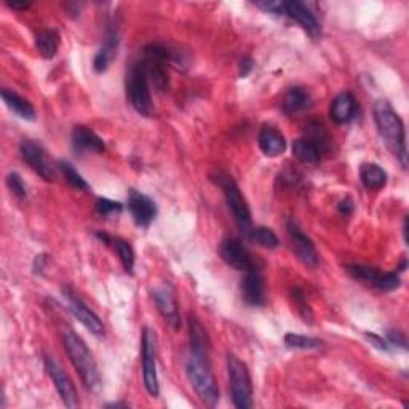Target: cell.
Wrapping results in <instances>:
<instances>
[{"mask_svg": "<svg viewBox=\"0 0 409 409\" xmlns=\"http://www.w3.org/2000/svg\"><path fill=\"white\" fill-rule=\"evenodd\" d=\"M373 112L377 131H379L386 147L393 154V157H396L403 168H408L406 133L400 116L396 114V111L387 99L376 101Z\"/></svg>", "mask_w": 409, "mask_h": 409, "instance_id": "6da1fadb", "label": "cell"}, {"mask_svg": "<svg viewBox=\"0 0 409 409\" xmlns=\"http://www.w3.org/2000/svg\"><path fill=\"white\" fill-rule=\"evenodd\" d=\"M186 374L198 398L205 405L215 408L219 403V388L210 366L208 350L191 349L186 362Z\"/></svg>", "mask_w": 409, "mask_h": 409, "instance_id": "7a4b0ae2", "label": "cell"}, {"mask_svg": "<svg viewBox=\"0 0 409 409\" xmlns=\"http://www.w3.org/2000/svg\"><path fill=\"white\" fill-rule=\"evenodd\" d=\"M62 344H65L66 354L71 360L72 366L77 369L82 382L85 383V387L93 393H98L101 390V374L99 368L96 364V360L93 358V354L90 349L86 347L84 339H82L74 330L66 328L62 331Z\"/></svg>", "mask_w": 409, "mask_h": 409, "instance_id": "3957f363", "label": "cell"}, {"mask_svg": "<svg viewBox=\"0 0 409 409\" xmlns=\"http://www.w3.org/2000/svg\"><path fill=\"white\" fill-rule=\"evenodd\" d=\"M211 181L223 191L225 203H228L230 213L234 215L235 223L238 224V228H240L243 234L247 235L248 230L251 229V211H250L247 200H245L243 194L240 191V187L237 186V182L230 174L224 172L213 173Z\"/></svg>", "mask_w": 409, "mask_h": 409, "instance_id": "277c9868", "label": "cell"}, {"mask_svg": "<svg viewBox=\"0 0 409 409\" xmlns=\"http://www.w3.org/2000/svg\"><path fill=\"white\" fill-rule=\"evenodd\" d=\"M125 88H127V98L138 114L144 117H150L154 114L152 96H150V85L146 74L141 66V61L131 62L127 79H125Z\"/></svg>", "mask_w": 409, "mask_h": 409, "instance_id": "5b68a950", "label": "cell"}, {"mask_svg": "<svg viewBox=\"0 0 409 409\" xmlns=\"http://www.w3.org/2000/svg\"><path fill=\"white\" fill-rule=\"evenodd\" d=\"M168 62H169V48L162 43H149L142 52L141 66L146 74L150 86L157 91H167L168 80Z\"/></svg>", "mask_w": 409, "mask_h": 409, "instance_id": "8992f818", "label": "cell"}, {"mask_svg": "<svg viewBox=\"0 0 409 409\" xmlns=\"http://www.w3.org/2000/svg\"><path fill=\"white\" fill-rule=\"evenodd\" d=\"M228 373L230 383V396L234 406L238 409H250L253 406V383L248 366L240 358L228 355Z\"/></svg>", "mask_w": 409, "mask_h": 409, "instance_id": "52a82bcc", "label": "cell"}, {"mask_svg": "<svg viewBox=\"0 0 409 409\" xmlns=\"http://www.w3.org/2000/svg\"><path fill=\"white\" fill-rule=\"evenodd\" d=\"M141 355H142V379L144 387L150 396L160 395L159 377H157V336L155 331L149 326H144L141 337Z\"/></svg>", "mask_w": 409, "mask_h": 409, "instance_id": "ba28073f", "label": "cell"}, {"mask_svg": "<svg viewBox=\"0 0 409 409\" xmlns=\"http://www.w3.org/2000/svg\"><path fill=\"white\" fill-rule=\"evenodd\" d=\"M43 364H45V369L50 376V379H52V382L55 383V388L58 390L65 406L79 408L80 401H79L77 390H75L71 377H69L65 373V369L60 366V363L56 362L53 357L45 355V358H43Z\"/></svg>", "mask_w": 409, "mask_h": 409, "instance_id": "9c48e42d", "label": "cell"}, {"mask_svg": "<svg viewBox=\"0 0 409 409\" xmlns=\"http://www.w3.org/2000/svg\"><path fill=\"white\" fill-rule=\"evenodd\" d=\"M62 296L69 306V310L72 312V315L79 320V322L85 326V328L91 332L93 336L103 337L106 328L99 317L94 313L90 307H88L84 301H82L77 294L71 291L69 288H62Z\"/></svg>", "mask_w": 409, "mask_h": 409, "instance_id": "30bf717a", "label": "cell"}, {"mask_svg": "<svg viewBox=\"0 0 409 409\" xmlns=\"http://www.w3.org/2000/svg\"><path fill=\"white\" fill-rule=\"evenodd\" d=\"M219 254H221L223 261L228 264V266L235 270H242V272H247V270L256 266L247 248H245L243 243L235 237L224 238L221 245H219Z\"/></svg>", "mask_w": 409, "mask_h": 409, "instance_id": "8fae6325", "label": "cell"}, {"mask_svg": "<svg viewBox=\"0 0 409 409\" xmlns=\"http://www.w3.org/2000/svg\"><path fill=\"white\" fill-rule=\"evenodd\" d=\"M20 152L23 160L28 163V165L34 169V172L48 182H52L55 179L53 168L50 165V162L45 155V150L40 146L30 140H24L20 146Z\"/></svg>", "mask_w": 409, "mask_h": 409, "instance_id": "7c38bea8", "label": "cell"}, {"mask_svg": "<svg viewBox=\"0 0 409 409\" xmlns=\"http://www.w3.org/2000/svg\"><path fill=\"white\" fill-rule=\"evenodd\" d=\"M286 230H288L289 240H291L294 253L298 254L299 259L304 264H307V266L317 267L318 254H317L315 245H313L310 238L301 230L299 225L296 224L293 219H289V221L286 223Z\"/></svg>", "mask_w": 409, "mask_h": 409, "instance_id": "4fadbf2b", "label": "cell"}, {"mask_svg": "<svg viewBox=\"0 0 409 409\" xmlns=\"http://www.w3.org/2000/svg\"><path fill=\"white\" fill-rule=\"evenodd\" d=\"M128 210L135 224L140 228H147L157 216L155 201L135 189H130L128 192Z\"/></svg>", "mask_w": 409, "mask_h": 409, "instance_id": "5bb4252c", "label": "cell"}, {"mask_svg": "<svg viewBox=\"0 0 409 409\" xmlns=\"http://www.w3.org/2000/svg\"><path fill=\"white\" fill-rule=\"evenodd\" d=\"M242 298L248 306L259 307L266 304V285L261 274V269L254 266L245 272V276L240 285Z\"/></svg>", "mask_w": 409, "mask_h": 409, "instance_id": "9a60e30c", "label": "cell"}, {"mask_svg": "<svg viewBox=\"0 0 409 409\" xmlns=\"http://www.w3.org/2000/svg\"><path fill=\"white\" fill-rule=\"evenodd\" d=\"M152 298L157 306V310L162 313V317L167 320V323L173 330L181 328V315L178 309V302L174 299L172 288L168 285H162L152 291Z\"/></svg>", "mask_w": 409, "mask_h": 409, "instance_id": "2e32d148", "label": "cell"}, {"mask_svg": "<svg viewBox=\"0 0 409 409\" xmlns=\"http://www.w3.org/2000/svg\"><path fill=\"white\" fill-rule=\"evenodd\" d=\"M118 42H121V39H118V29L114 26V24H111V26L108 28V33H106L103 45H101L96 56H94V60H93L94 72L103 74L108 71L109 66L112 65V61H114L117 56Z\"/></svg>", "mask_w": 409, "mask_h": 409, "instance_id": "e0dca14e", "label": "cell"}, {"mask_svg": "<svg viewBox=\"0 0 409 409\" xmlns=\"http://www.w3.org/2000/svg\"><path fill=\"white\" fill-rule=\"evenodd\" d=\"M285 15L293 18L294 21H298L302 29L307 30L313 39H318V37L322 35V28H320L315 15H313L309 7L302 2H298V0H289V2H285Z\"/></svg>", "mask_w": 409, "mask_h": 409, "instance_id": "ac0fdd59", "label": "cell"}, {"mask_svg": "<svg viewBox=\"0 0 409 409\" xmlns=\"http://www.w3.org/2000/svg\"><path fill=\"white\" fill-rule=\"evenodd\" d=\"M72 146L74 150L79 154L84 152H96L103 154L106 150V144L101 138L94 133L93 130L77 125L72 130Z\"/></svg>", "mask_w": 409, "mask_h": 409, "instance_id": "d6986e66", "label": "cell"}, {"mask_svg": "<svg viewBox=\"0 0 409 409\" xmlns=\"http://www.w3.org/2000/svg\"><path fill=\"white\" fill-rule=\"evenodd\" d=\"M357 112H358V106L352 93L345 91V93L337 94V96L332 99L330 116L336 123L344 125V123L352 122L357 117Z\"/></svg>", "mask_w": 409, "mask_h": 409, "instance_id": "ffe728a7", "label": "cell"}, {"mask_svg": "<svg viewBox=\"0 0 409 409\" xmlns=\"http://www.w3.org/2000/svg\"><path fill=\"white\" fill-rule=\"evenodd\" d=\"M257 142H259V149L264 155L267 157H279L285 152L286 141L279 130L274 127H262L257 136Z\"/></svg>", "mask_w": 409, "mask_h": 409, "instance_id": "44dd1931", "label": "cell"}, {"mask_svg": "<svg viewBox=\"0 0 409 409\" xmlns=\"http://www.w3.org/2000/svg\"><path fill=\"white\" fill-rule=\"evenodd\" d=\"M2 99L7 108L13 112L15 116H18L23 121L33 122L35 121V109L34 106L29 103L26 98H23L13 90H9V88H4L2 90Z\"/></svg>", "mask_w": 409, "mask_h": 409, "instance_id": "7402d4cb", "label": "cell"}, {"mask_svg": "<svg viewBox=\"0 0 409 409\" xmlns=\"http://www.w3.org/2000/svg\"><path fill=\"white\" fill-rule=\"evenodd\" d=\"M293 155L306 165H315L322 159L323 152L309 138H299L293 142Z\"/></svg>", "mask_w": 409, "mask_h": 409, "instance_id": "603a6c76", "label": "cell"}, {"mask_svg": "<svg viewBox=\"0 0 409 409\" xmlns=\"http://www.w3.org/2000/svg\"><path fill=\"white\" fill-rule=\"evenodd\" d=\"M309 106H310L309 93H307L306 90H302V88L299 86L289 88L281 103L283 112L288 116H293V114H298V112L306 111Z\"/></svg>", "mask_w": 409, "mask_h": 409, "instance_id": "cb8c5ba5", "label": "cell"}, {"mask_svg": "<svg viewBox=\"0 0 409 409\" xmlns=\"http://www.w3.org/2000/svg\"><path fill=\"white\" fill-rule=\"evenodd\" d=\"M360 179L368 191H379L387 184V173L377 163H363Z\"/></svg>", "mask_w": 409, "mask_h": 409, "instance_id": "d4e9b609", "label": "cell"}, {"mask_svg": "<svg viewBox=\"0 0 409 409\" xmlns=\"http://www.w3.org/2000/svg\"><path fill=\"white\" fill-rule=\"evenodd\" d=\"M35 47L39 50V53L45 60H52L58 53L60 48V34L55 29H45L40 30L35 37Z\"/></svg>", "mask_w": 409, "mask_h": 409, "instance_id": "484cf974", "label": "cell"}, {"mask_svg": "<svg viewBox=\"0 0 409 409\" xmlns=\"http://www.w3.org/2000/svg\"><path fill=\"white\" fill-rule=\"evenodd\" d=\"M247 238L250 242L259 245L262 248L274 250L280 245L279 237L275 235V232L269 228H251L247 234Z\"/></svg>", "mask_w": 409, "mask_h": 409, "instance_id": "4316f807", "label": "cell"}, {"mask_svg": "<svg viewBox=\"0 0 409 409\" xmlns=\"http://www.w3.org/2000/svg\"><path fill=\"white\" fill-rule=\"evenodd\" d=\"M58 168L61 169V173L62 176H65V179L67 181L69 186L77 189V191H88V189H90L88 182L84 179V176H82L69 162H65V160L58 162Z\"/></svg>", "mask_w": 409, "mask_h": 409, "instance_id": "83f0119b", "label": "cell"}, {"mask_svg": "<svg viewBox=\"0 0 409 409\" xmlns=\"http://www.w3.org/2000/svg\"><path fill=\"white\" fill-rule=\"evenodd\" d=\"M285 344H286V347H289V349L312 350V349H318L320 345H322V341H320V339H317V337L288 332V335L285 336Z\"/></svg>", "mask_w": 409, "mask_h": 409, "instance_id": "f1b7e54d", "label": "cell"}, {"mask_svg": "<svg viewBox=\"0 0 409 409\" xmlns=\"http://www.w3.org/2000/svg\"><path fill=\"white\" fill-rule=\"evenodd\" d=\"M111 243L114 245V248L117 250L118 257H121V261L123 264V269L127 270L128 274L133 272V267H135V251L131 248V245L128 242L122 240V238H112Z\"/></svg>", "mask_w": 409, "mask_h": 409, "instance_id": "f546056e", "label": "cell"}, {"mask_svg": "<svg viewBox=\"0 0 409 409\" xmlns=\"http://www.w3.org/2000/svg\"><path fill=\"white\" fill-rule=\"evenodd\" d=\"M306 138H309V140H312L313 142H315L323 154H325L326 150H328V147H330V141H331V140H330L328 133H326V130H325L323 125L315 123V122L310 123L309 127H307Z\"/></svg>", "mask_w": 409, "mask_h": 409, "instance_id": "4dcf8cb0", "label": "cell"}, {"mask_svg": "<svg viewBox=\"0 0 409 409\" xmlns=\"http://www.w3.org/2000/svg\"><path fill=\"white\" fill-rule=\"evenodd\" d=\"M345 270H347L350 276H354L355 280L366 281V283H371V285H373L374 280L377 279V275H379L381 272V270L369 267V266H362V264H350V266H347Z\"/></svg>", "mask_w": 409, "mask_h": 409, "instance_id": "1f68e13d", "label": "cell"}, {"mask_svg": "<svg viewBox=\"0 0 409 409\" xmlns=\"http://www.w3.org/2000/svg\"><path fill=\"white\" fill-rule=\"evenodd\" d=\"M400 285L401 280L396 272H379L373 283V286H376L379 291H393V289L400 288Z\"/></svg>", "mask_w": 409, "mask_h": 409, "instance_id": "d6a6232c", "label": "cell"}, {"mask_svg": "<svg viewBox=\"0 0 409 409\" xmlns=\"http://www.w3.org/2000/svg\"><path fill=\"white\" fill-rule=\"evenodd\" d=\"M94 208H96L98 215H101L103 218H112L116 215H121L123 210V205L121 203V201H114L109 198H98Z\"/></svg>", "mask_w": 409, "mask_h": 409, "instance_id": "836d02e7", "label": "cell"}, {"mask_svg": "<svg viewBox=\"0 0 409 409\" xmlns=\"http://www.w3.org/2000/svg\"><path fill=\"white\" fill-rule=\"evenodd\" d=\"M7 187L10 189V192L15 195L18 198H26L28 191H26V186H24V181L23 178L18 173H9L7 174Z\"/></svg>", "mask_w": 409, "mask_h": 409, "instance_id": "e575fe53", "label": "cell"}, {"mask_svg": "<svg viewBox=\"0 0 409 409\" xmlns=\"http://www.w3.org/2000/svg\"><path fill=\"white\" fill-rule=\"evenodd\" d=\"M254 5L270 15H285V2H279V0H262V2H254Z\"/></svg>", "mask_w": 409, "mask_h": 409, "instance_id": "d590c367", "label": "cell"}, {"mask_svg": "<svg viewBox=\"0 0 409 409\" xmlns=\"http://www.w3.org/2000/svg\"><path fill=\"white\" fill-rule=\"evenodd\" d=\"M386 341L388 342L390 349H403V350L408 349L406 347V339L400 331H388Z\"/></svg>", "mask_w": 409, "mask_h": 409, "instance_id": "8d00e7d4", "label": "cell"}, {"mask_svg": "<svg viewBox=\"0 0 409 409\" xmlns=\"http://www.w3.org/2000/svg\"><path fill=\"white\" fill-rule=\"evenodd\" d=\"M293 298H294V301H296V304L299 306V310H301V313H302V317L306 318V322H307V320H309V322H310L312 315H310L309 307H307V304H306L304 294H302V293L299 291V289H294V291H293Z\"/></svg>", "mask_w": 409, "mask_h": 409, "instance_id": "74e56055", "label": "cell"}, {"mask_svg": "<svg viewBox=\"0 0 409 409\" xmlns=\"http://www.w3.org/2000/svg\"><path fill=\"white\" fill-rule=\"evenodd\" d=\"M366 337L369 339L371 342H373L377 349H381L383 352H388L390 350V345L388 342L386 341V339L381 337V336H377V335H373V332H366Z\"/></svg>", "mask_w": 409, "mask_h": 409, "instance_id": "f35d334b", "label": "cell"}, {"mask_svg": "<svg viewBox=\"0 0 409 409\" xmlns=\"http://www.w3.org/2000/svg\"><path fill=\"white\" fill-rule=\"evenodd\" d=\"M254 67V61L251 58H243L240 62V77H247V75L253 71Z\"/></svg>", "mask_w": 409, "mask_h": 409, "instance_id": "ab89813d", "label": "cell"}, {"mask_svg": "<svg viewBox=\"0 0 409 409\" xmlns=\"http://www.w3.org/2000/svg\"><path fill=\"white\" fill-rule=\"evenodd\" d=\"M339 211L342 213V215H345V216H349L352 211H354V201H352L350 198H345V200H342L341 203H339Z\"/></svg>", "mask_w": 409, "mask_h": 409, "instance_id": "60d3db41", "label": "cell"}, {"mask_svg": "<svg viewBox=\"0 0 409 409\" xmlns=\"http://www.w3.org/2000/svg\"><path fill=\"white\" fill-rule=\"evenodd\" d=\"M45 254H37L35 256V261H34V272L37 274H42V270H43V267H45Z\"/></svg>", "mask_w": 409, "mask_h": 409, "instance_id": "b9f144b4", "label": "cell"}, {"mask_svg": "<svg viewBox=\"0 0 409 409\" xmlns=\"http://www.w3.org/2000/svg\"><path fill=\"white\" fill-rule=\"evenodd\" d=\"M7 5L10 9H13V10H18V11H24V10H28L30 5H33V2H7Z\"/></svg>", "mask_w": 409, "mask_h": 409, "instance_id": "7bdbcfd3", "label": "cell"}, {"mask_svg": "<svg viewBox=\"0 0 409 409\" xmlns=\"http://www.w3.org/2000/svg\"><path fill=\"white\" fill-rule=\"evenodd\" d=\"M121 406L127 408L128 405H125V403H111V405H108V408H121Z\"/></svg>", "mask_w": 409, "mask_h": 409, "instance_id": "ee69618b", "label": "cell"}]
</instances>
